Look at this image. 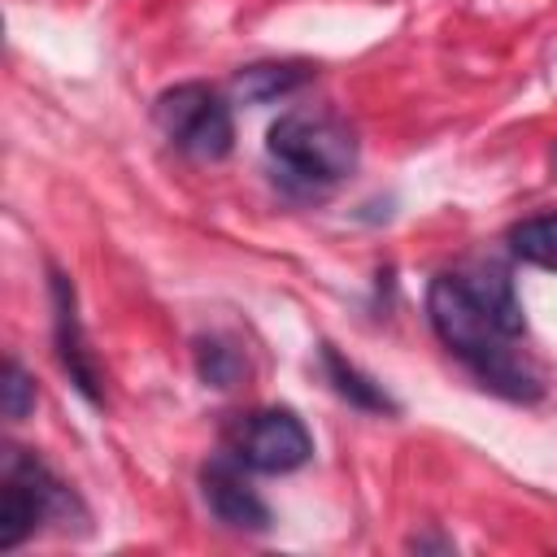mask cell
Here are the masks:
<instances>
[{
	"label": "cell",
	"instance_id": "11",
	"mask_svg": "<svg viewBox=\"0 0 557 557\" xmlns=\"http://www.w3.org/2000/svg\"><path fill=\"white\" fill-rule=\"evenodd\" d=\"M196 370L209 387H235L244 374V357L222 339H200L196 344Z\"/></svg>",
	"mask_w": 557,
	"mask_h": 557
},
{
	"label": "cell",
	"instance_id": "1",
	"mask_svg": "<svg viewBox=\"0 0 557 557\" xmlns=\"http://www.w3.org/2000/svg\"><path fill=\"white\" fill-rule=\"evenodd\" d=\"M426 318L431 331L448 352H457L487 387L531 400L540 396L535 366L518 352L527 335L522 300L500 270H444L426 287Z\"/></svg>",
	"mask_w": 557,
	"mask_h": 557
},
{
	"label": "cell",
	"instance_id": "2",
	"mask_svg": "<svg viewBox=\"0 0 557 557\" xmlns=\"http://www.w3.org/2000/svg\"><path fill=\"white\" fill-rule=\"evenodd\" d=\"M270 161L292 191L318 196L357 165V135L331 109H292L270 126Z\"/></svg>",
	"mask_w": 557,
	"mask_h": 557
},
{
	"label": "cell",
	"instance_id": "9",
	"mask_svg": "<svg viewBox=\"0 0 557 557\" xmlns=\"http://www.w3.org/2000/svg\"><path fill=\"white\" fill-rule=\"evenodd\" d=\"M322 366H326V379L335 383V392L344 396V400H352L357 409H366V413H392L396 405L387 400V392L379 387V383H370L357 366H348L331 344L322 348Z\"/></svg>",
	"mask_w": 557,
	"mask_h": 557
},
{
	"label": "cell",
	"instance_id": "4",
	"mask_svg": "<svg viewBox=\"0 0 557 557\" xmlns=\"http://www.w3.org/2000/svg\"><path fill=\"white\" fill-rule=\"evenodd\" d=\"M70 505L65 483L30 453L9 448L4 479H0V548H17L44 518L61 513Z\"/></svg>",
	"mask_w": 557,
	"mask_h": 557
},
{
	"label": "cell",
	"instance_id": "8",
	"mask_svg": "<svg viewBox=\"0 0 557 557\" xmlns=\"http://www.w3.org/2000/svg\"><path fill=\"white\" fill-rule=\"evenodd\" d=\"M309 78H313V70L300 61H257V65H244L235 74V96L244 104H270V100L300 91Z\"/></svg>",
	"mask_w": 557,
	"mask_h": 557
},
{
	"label": "cell",
	"instance_id": "7",
	"mask_svg": "<svg viewBox=\"0 0 557 557\" xmlns=\"http://www.w3.org/2000/svg\"><path fill=\"white\" fill-rule=\"evenodd\" d=\"M200 483H205V500L218 513V522H226L235 531H265L270 527V505L248 487L244 466L235 457L205 466Z\"/></svg>",
	"mask_w": 557,
	"mask_h": 557
},
{
	"label": "cell",
	"instance_id": "3",
	"mask_svg": "<svg viewBox=\"0 0 557 557\" xmlns=\"http://www.w3.org/2000/svg\"><path fill=\"white\" fill-rule=\"evenodd\" d=\"M152 117H157L161 135L196 161H222L235 144L231 104L205 83H178V87L161 91L152 104Z\"/></svg>",
	"mask_w": 557,
	"mask_h": 557
},
{
	"label": "cell",
	"instance_id": "5",
	"mask_svg": "<svg viewBox=\"0 0 557 557\" xmlns=\"http://www.w3.org/2000/svg\"><path fill=\"white\" fill-rule=\"evenodd\" d=\"M231 457L252 474H292L313 457V435L292 409H252L231 431Z\"/></svg>",
	"mask_w": 557,
	"mask_h": 557
},
{
	"label": "cell",
	"instance_id": "12",
	"mask_svg": "<svg viewBox=\"0 0 557 557\" xmlns=\"http://www.w3.org/2000/svg\"><path fill=\"white\" fill-rule=\"evenodd\" d=\"M30 409H35V383H30V374L22 370V361L9 357V361H4V418H9V422H22Z\"/></svg>",
	"mask_w": 557,
	"mask_h": 557
},
{
	"label": "cell",
	"instance_id": "10",
	"mask_svg": "<svg viewBox=\"0 0 557 557\" xmlns=\"http://www.w3.org/2000/svg\"><path fill=\"white\" fill-rule=\"evenodd\" d=\"M509 252L527 265L557 274V213H540V218L509 226Z\"/></svg>",
	"mask_w": 557,
	"mask_h": 557
},
{
	"label": "cell",
	"instance_id": "6",
	"mask_svg": "<svg viewBox=\"0 0 557 557\" xmlns=\"http://www.w3.org/2000/svg\"><path fill=\"white\" fill-rule=\"evenodd\" d=\"M52 339H57V361L70 374V383L91 405H104V374H100L96 352L87 348V335H83V322L74 309V287L57 270H52Z\"/></svg>",
	"mask_w": 557,
	"mask_h": 557
}]
</instances>
